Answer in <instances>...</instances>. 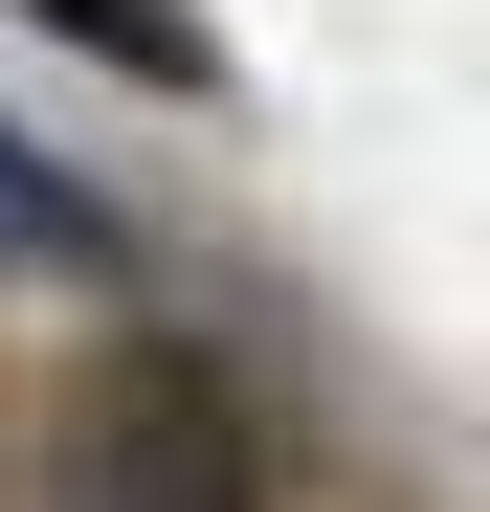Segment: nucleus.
Wrapping results in <instances>:
<instances>
[{
  "label": "nucleus",
  "mask_w": 490,
  "mask_h": 512,
  "mask_svg": "<svg viewBox=\"0 0 490 512\" xmlns=\"http://www.w3.org/2000/svg\"><path fill=\"white\" fill-rule=\"evenodd\" d=\"M0 268H112V201H90V179H23V156H0Z\"/></svg>",
  "instance_id": "7ed1b4c3"
},
{
  "label": "nucleus",
  "mask_w": 490,
  "mask_h": 512,
  "mask_svg": "<svg viewBox=\"0 0 490 512\" xmlns=\"http://www.w3.org/2000/svg\"><path fill=\"white\" fill-rule=\"evenodd\" d=\"M23 23L67 67H112V90H223V45H201V0H23Z\"/></svg>",
  "instance_id": "f03ea898"
},
{
  "label": "nucleus",
  "mask_w": 490,
  "mask_h": 512,
  "mask_svg": "<svg viewBox=\"0 0 490 512\" xmlns=\"http://www.w3.org/2000/svg\"><path fill=\"white\" fill-rule=\"evenodd\" d=\"M67 512H268V446H245L223 357L134 334V357L67 401Z\"/></svg>",
  "instance_id": "f257e3e1"
}]
</instances>
